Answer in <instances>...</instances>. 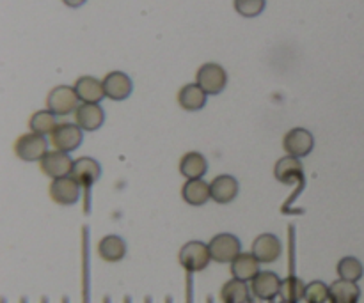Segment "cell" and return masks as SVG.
Wrapping results in <instances>:
<instances>
[{
	"instance_id": "cell-9",
	"label": "cell",
	"mask_w": 364,
	"mask_h": 303,
	"mask_svg": "<svg viewBox=\"0 0 364 303\" xmlns=\"http://www.w3.org/2000/svg\"><path fill=\"white\" fill-rule=\"evenodd\" d=\"M73 163L75 160H71L70 153L52 149V151L46 153V155L43 156L41 162H39V170L52 181L60 180V177L71 176Z\"/></svg>"
},
{
	"instance_id": "cell-39",
	"label": "cell",
	"mask_w": 364,
	"mask_h": 303,
	"mask_svg": "<svg viewBox=\"0 0 364 303\" xmlns=\"http://www.w3.org/2000/svg\"><path fill=\"white\" fill-rule=\"evenodd\" d=\"M249 303H256V302H255V297H252V300H251V302H249Z\"/></svg>"
},
{
	"instance_id": "cell-1",
	"label": "cell",
	"mask_w": 364,
	"mask_h": 303,
	"mask_svg": "<svg viewBox=\"0 0 364 303\" xmlns=\"http://www.w3.org/2000/svg\"><path fill=\"white\" fill-rule=\"evenodd\" d=\"M178 261H180L185 273H192L194 275V273L203 272L212 263V254H210L208 243H203V241L198 240L188 241V243H185L180 248Z\"/></svg>"
},
{
	"instance_id": "cell-4",
	"label": "cell",
	"mask_w": 364,
	"mask_h": 303,
	"mask_svg": "<svg viewBox=\"0 0 364 303\" xmlns=\"http://www.w3.org/2000/svg\"><path fill=\"white\" fill-rule=\"evenodd\" d=\"M78 106H80V99L71 85H57L46 96V109L55 114L57 117L75 114Z\"/></svg>"
},
{
	"instance_id": "cell-26",
	"label": "cell",
	"mask_w": 364,
	"mask_h": 303,
	"mask_svg": "<svg viewBox=\"0 0 364 303\" xmlns=\"http://www.w3.org/2000/svg\"><path fill=\"white\" fill-rule=\"evenodd\" d=\"M338 279L348 280V282H359L364 277V266L354 255H347V258L340 259L336 265Z\"/></svg>"
},
{
	"instance_id": "cell-15",
	"label": "cell",
	"mask_w": 364,
	"mask_h": 303,
	"mask_svg": "<svg viewBox=\"0 0 364 303\" xmlns=\"http://www.w3.org/2000/svg\"><path fill=\"white\" fill-rule=\"evenodd\" d=\"M103 89H105V98L112 101H123L134 91L132 78L123 71H110L103 78Z\"/></svg>"
},
{
	"instance_id": "cell-36",
	"label": "cell",
	"mask_w": 364,
	"mask_h": 303,
	"mask_svg": "<svg viewBox=\"0 0 364 303\" xmlns=\"http://www.w3.org/2000/svg\"><path fill=\"white\" fill-rule=\"evenodd\" d=\"M41 303H48V298L43 297V298H41Z\"/></svg>"
},
{
	"instance_id": "cell-20",
	"label": "cell",
	"mask_w": 364,
	"mask_h": 303,
	"mask_svg": "<svg viewBox=\"0 0 364 303\" xmlns=\"http://www.w3.org/2000/svg\"><path fill=\"white\" fill-rule=\"evenodd\" d=\"M262 263L252 255V252H242L233 263H231V275L233 279L242 280V282H252L258 277Z\"/></svg>"
},
{
	"instance_id": "cell-35",
	"label": "cell",
	"mask_w": 364,
	"mask_h": 303,
	"mask_svg": "<svg viewBox=\"0 0 364 303\" xmlns=\"http://www.w3.org/2000/svg\"><path fill=\"white\" fill-rule=\"evenodd\" d=\"M206 303H213V298H212V297L206 298Z\"/></svg>"
},
{
	"instance_id": "cell-5",
	"label": "cell",
	"mask_w": 364,
	"mask_h": 303,
	"mask_svg": "<svg viewBox=\"0 0 364 303\" xmlns=\"http://www.w3.org/2000/svg\"><path fill=\"white\" fill-rule=\"evenodd\" d=\"M48 142L43 135L38 133H28L20 135L14 142V155L21 160V162L27 163H34V162H41L43 156L48 153Z\"/></svg>"
},
{
	"instance_id": "cell-21",
	"label": "cell",
	"mask_w": 364,
	"mask_h": 303,
	"mask_svg": "<svg viewBox=\"0 0 364 303\" xmlns=\"http://www.w3.org/2000/svg\"><path fill=\"white\" fill-rule=\"evenodd\" d=\"M75 92H77L80 103H98L105 98V89H103V80L95 77H80L75 82Z\"/></svg>"
},
{
	"instance_id": "cell-23",
	"label": "cell",
	"mask_w": 364,
	"mask_h": 303,
	"mask_svg": "<svg viewBox=\"0 0 364 303\" xmlns=\"http://www.w3.org/2000/svg\"><path fill=\"white\" fill-rule=\"evenodd\" d=\"M361 300V287L358 282L348 280H334L329 286V303H359Z\"/></svg>"
},
{
	"instance_id": "cell-34",
	"label": "cell",
	"mask_w": 364,
	"mask_h": 303,
	"mask_svg": "<svg viewBox=\"0 0 364 303\" xmlns=\"http://www.w3.org/2000/svg\"><path fill=\"white\" fill-rule=\"evenodd\" d=\"M103 303H110V298H109V297L103 298Z\"/></svg>"
},
{
	"instance_id": "cell-30",
	"label": "cell",
	"mask_w": 364,
	"mask_h": 303,
	"mask_svg": "<svg viewBox=\"0 0 364 303\" xmlns=\"http://www.w3.org/2000/svg\"><path fill=\"white\" fill-rule=\"evenodd\" d=\"M63 2H64V6L73 7V9H77V7L84 6V4L87 2V0H63Z\"/></svg>"
},
{
	"instance_id": "cell-33",
	"label": "cell",
	"mask_w": 364,
	"mask_h": 303,
	"mask_svg": "<svg viewBox=\"0 0 364 303\" xmlns=\"http://www.w3.org/2000/svg\"><path fill=\"white\" fill-rule=\"evenodd\" d=\"M166 303H173V298H171V297H166Z\"/></svg>"
},
{
	"instance_id": "cell-13",
	"label": "cell",
	"mask_w": 364,
	"mask_h": 303,
	"mask_svg": "<svg viewBox=\"0 0 364 303\" xmlns=\"http://www.w3.org/2000/svg\"><path fill=\"white\" fill-rule=\"evenodd\" d=\"M283 279L276 272H259L251 282L252 297L262 302H274L281 294Z\"/></svg>"
},
{
	"instance_id": "cell-3",
	"label": "cell",
	"mask_w": 364,
	"mask_h": 303,
	"mask_svg": "<svg viewBox=\"0 0 364 303\" xmlns=\"http://www.w3.org/2000/svg\"><path fill=\"white\" fill-rule=\"evenodd\" d=\"M212 261L217 265H231L242 254V241L231 233L215 234L208 241Z\"/></svg>"
},
{
	"instance_id": "cell-8",
	"label": "cell",
	"mask_w": 364,
	"mask_h": 303,
	"mask_svg": "<svg viewBox=\"0 0 364 303\" xmlns=\"http://www.w3.org/2000/svg\"><path fill=\"white\" fill-rule=\"evenodd\" d=\"M84 141V131L78 128L77 123H59L52 135H50V144L53 149L63 153L77 151Z\"/></svg>"
},
{
	"instance_id": "cell-28",
	"label": "cell",
	"mask_w": 364,
	"mask_h": 303,
	"mask_svg": "<svg viewBox=\"0 0 364 303\" xmlns=\"http://www.w3.org/2000/svg\"><path fill=\"white\" fill-rule=\"evenodd\" d=\"M82 255H84V303H89V243H87V229L82 231Z\"/></svg>"
},
{
	"instance_id": "cell-22",
	"label": "cell",
	"mask_w": 364,
	"mask_h": 303,
	"mask_svg": "<svg viewBox=\"0 0 364 303\" xmlns=\"http://www.w3.org/2000/svg\"><path fill=\"white\" fill-rule=\"evenodd\" d=\"M206 92L198 84H187L178 91V105L185 112H199L206 105Z\"/></svg>"
},
{
	"instance_id": "cell-7",
	"label": "cell",
	"mask_w": 364,
	"mask_h": 303,
	"mask_svg": "<svg viewBox=\"0 0 364 303\" xmlns=\"http://www.w3.org/2000/svg\"><path fill=\"white\" fill-rule=\"evenodd\" d=\"M283 149L288 156L302 160L315 149V137L306 128H291L283 137Z\"/></svg>"
},
{
	"instance_id": "cell-10",
	"label": "cell",
	"mask_w": 364,
	"mask_h": 303,
	"mask_svg": "<svg viewBox=\"0 0 364 303\" xmlns=\"http://www.w3.org/2000/svg\"><path fill=\"white\" fill-rule=\"evenodd\" d=\"M274 177L283 184L299 183V194L304 190L306 176H304V165L299 158L294 156H283L274 165Z\"/></svg>"
},
{
	"instance_id": "cell-6",
	"label": "cell",
	"mask_w": 364,
	"mask_h": 303,
	"mask_svg": "<svg viewBox=\"0 0 364 303\" xmlns=\"http://www.w3.org/2000/svg\"><path fill=\"white\" fill-rule=\"evenodd\" d=\"M196 84L208 96H217L226 89L228 71L217 62H206L196 73Z\"/></svg>"
},
{
	"instance_id": "cell-19",
	"label": "cell",
	"mask_w": 364,
	"mask_h": 303,
	"mask_svg": "<svg viewBox=\"0 0 364 303\" xmlns=\"http://www.w3.org/2000/svg\"><path fill=\"white\" fill-rule=\"evenodd\" d=\"M181 199L188 206H192V208H201L206 202L212 201L210 183H206L205 180L185 181V184L181 187Z\"/></svg>"
},
{
	"instance_id": "cell-12",
	"label": "cell",
	"mask_w": 364,
	"mask_h": 303,
	"mask_svg": "<svg viewBox=\"0 0 364 303\" xmlns=\"http://www.w3.org/2000/svg\"><path fill=\"white\" fill-rule=\"evenodd\" d=\"M251 252L262 265H272L283 254V243H281V240L276 234L263 233L256 236V240L252 241Z\"/></svg>"
},
{
	"instance_id": "cell-25",
	"label": "cell",
	"mask_w": 364,
	"mask_h": 303,
	"mask_svg": "<svg viewBox=\"0 0 364 303\" xmlns=\"http://www.w3.org/2000/svg\"><path fill=\"white\" fill-rule=\"evenodd\" d=\"M57 126H59V123H57V116L50 112L48 109L38 110V112L32 114L31 119H28V128H31L32 133L43 135V137H46V135L50 137V135L55 131Z\"/></svg>"
},
{
	"instance_id": "cell-32",
	"label": "cell",
	"mask_w": 364,
	"mask_h": 303,
	"mask_svg": "<svg viewBox=\"0 0 364 303\" xmlns=\"http://www.w3.org/2000/svg\"><path fill=\"white\" fill-rule=\"evenodd\" d=\"M123 303H132V298H130V297H124V300H123Z\"/></svg>"
},
{
	"instance_id": "cell-11",
	"label": "cell",
	"mask_w": 364,
	"mask_h": 303,
	"mask_svg": "<svg viewBox=\"0 0 364 303\" xmlns=\"http://www.w3.org/2000/svg\"><path fill=\"white\" fill-rule=\"evenodd\" d=\"M80 194L82 187L71 176L53 180L48 188L50 199H52L57 206H64V208L77 204V202L80 201Z\"/></svg>"
},
{
	"instance_id": "cell-27",
	"label": "cell",
	"mask_w": 364,
	"mask_h": 303,
	"mask_svg": "<svg viewBox=\"0 0 364 303\" xmlns=\"http://www.w3.org/2000/svg\"><path fill=\"white\" fill-rule=\"evenodd\" d=\"M235 9L244 18H256L263 13L267 0H235Z\"/></svg>"
},
{
	"instance_id": "cell-31",
	"label": "cell",
	"mask_w": 364,
	"mask_h": 303,
	"mask_svg": "<svg viewBox=\"0 0 364 303\" xmlns=\"http://www.w3.org/2000/svg\"><path fill=\"white\" fill-rule=\"evenodd\" d=\"M144 303H153V300H151V297H146V298H144Z\"/></svg>"
},
{
	"instance_id": "cell-29",
	"label": "cell",
	"mask_w": 364,
	"mask_h": 303,
	"mask_svg": "<svg viewBox=\"0 0 364 303\" xmlns=\"http://www.w3.org/2000/svg\"><path fill=\"white\" fill-rule=\"evenodd\" d=\"M185 303H194V279H192V273L185 275Z\"/></svg>"
},
{
	"instance_id": "cell-24",
	"label": "cell",
	"mask_w": 364,
	"mask_h": 303,
	"mask_svg": "<svg viewBox=\"0 0 364 303\" xmlns=\"http://www.w3.org/2000/svg\"><path fill=\"white\" fill-rule=\"evenodd\" d=\"M252 300L251 286L242 280L231 279L220 287V302L223 303H249Z\"/></svg>"
},
{
	"instance_id": "cell-18",
	"label": "cell",
	"mask_w": 364,
	"mask_h": 303,
	"mask_svg": "<svg viewBox=\"0 0 364 303\" xmlns=\"http://www.w3.org/2000/svg\"><path fill=\"white\" fill-rule=\"evenodd\" d=\"M178 170L187 181L203 180L205 174L208 172V160L199 151H188L181 156Z\"/></svg>"
},
{
	"instance_id": "cell-41",
	"label": "cell",
	"mask_w": 364,
	"mask_h": 303,
	"mask_svg": "<svg viewBox=\"0 0 364 303\" xmlns=\"http://www.w3.org/2000/svg\"><path fill=\"white\" fill-rule=\"evenodd\" d=\"M2 303H6V300H2Z\"/></svg>"
},
{
	"instance_id": "cell-2",
	"label": "cell",
	"mask_w": 364,
	"mask_h": 303,
	"mask_svg": "<svg viewBox=\"0 0 364 303\" xmlns=\"http://www.w3.org/2000/svg\"><path fill=\"white\" fill-rule=\"evenodd\" d=\"M102 176V165L96 162L91 156H82V158L75 160L73 170H71V177L77 181L84 190L85 206L84 209L89 213V199H91V190L96 184V181Z\"/></svg>"
},
{
	"instance_id": "cell-14",
	"label": "cell",
	"mask_w": 364,
	"mask_h": 303,
	"mask_svg": "<svg viewBox=\"0 0 364 303\" xmlns=\"http://www.w3.org/2000/svg\"><path fill=\"white\" fill-rule=\"evenodd\" d=\"M210 190H212V201L220 206L231 204L235 199L240 194V183L237 177L230 176V174H220V176L213 177L210 183Z\"/></svg>"
},
{
	"instance_id": "cell-42",
	"label": "cell",
	"mask_w": 364,
	"mask_h": 303,
	"mask_svg": "<svg viewBox=\"0 0 364 303\" xmlns=\"http://www.w3.org/2000/svg\"><path fill=\"white\" fill-rule=\"evenodd\" d=\"M270 303H274V302H270Z\"/></svg>"
},
{
	"instance_id": "cell-16",
	"label": "cell",
	"mask_w": 364,
	"mask_h": 303,
	"mask_svg": "<svg viewBox=\"0 0 364 303\" xmlns=\"http://www.w3.org/2000/svg\"><path fill=\"white\" fill-rule=\"evenodd\" d=\"M75 123L85 133H92V131L100 130L103 126L105 112H103L98 103H80V106L75 112Z\"/></svg>"
},
{
	"instance_id": "cell-38",
	"label": "cell",
	"mask_w": 364,
	"mask_h": 303,
	"mask_svg": "<svg viewBox=\"0 0 364 303\" xmlns=\"http://www.w3.org/2000/svg\"><path fill=\"white\" fill-rule=\"evenodd\" d=\"M20 303H27V298H21Z\"/></svg>"
},
{
	"instance_id": "cell-37",
	"label": "cell",
	"mask_w": 364,
	"mask_h": 303,
	"mask_svg": "<svg viewBox=\"0 0 364 303\" xmlns=\"http://www.w3.org/2000/svg\"><path fill=\"white\" fill-rule=\"evenodd\" d=\"M63 303H70V300H68V298L64 297V298H63Z\"/></svg>"
},
{
	"instance_id": "cell-17",
	"label": "cell",
	"mask_w": 364,
	"mask_h": 303,
	"mask_svg": "<svg viewBox=\"0 0 364 303\" xmlns=\"http://www.w3.org/2000/svg\"><path fill=\"white\" fill-rule=\"evenodd\" d=\"M96 252H98L102 261L114 265V263L123 261L124 255H127L128 252V247L127 241L121 236H117V234H107V236H103L102 240H100Z\"/></svg>"
},
{
	"instance_id": "cell-40",
	"label": "cell",
	"mask_w": 364,
	"mask_h": 303,
	"mask_svg": "<svg viewBox=\"0 0 364 303\" xmlns=\"http://www.w3.org/2000/svg\"><path fill=\"white\" fill-rule=\"evenodd\" d=\"M281 303H294V302H283V300H281Z\"/></svg>"
}]
</instances>
